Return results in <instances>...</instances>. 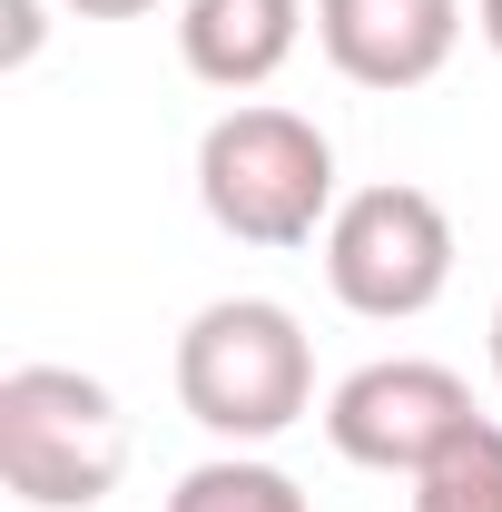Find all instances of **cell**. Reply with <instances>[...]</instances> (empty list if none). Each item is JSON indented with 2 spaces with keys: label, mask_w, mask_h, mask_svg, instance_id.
<instances>
[{
  "label": "cell",
  "mask_w": 502,
  "mask_h": 512,
  "mask_svg": "<svg viewBox=\"0 0 502 512\" xmlns=\"http://www.w3.org/2000/svg\"><path fill=\"white\" fill-rule=\"evenodd\" d=\"M197 207L237 247H315L335 197V138L276 99H247L197 138Z\"/></svg>",
  "instance_id": "1"
},
{
  "label": "cell",
  "mask_w": 502,
  "mask_h": 512,
  "mask_svg": "<svg viewBox=\"0 0 502 512\" xmlns=\"http://www.w3.org/2000/svg\"><path fill=\"white\" fill-rule=\"evenodd\" d=\"M178 404L217 444H276L315 404V345L276 296H217L178 335Z\"/></svg>",
  "instance_id": "2"
},
{
  "label": "cell",
  "mask_w": 502,
  "mask_h": 512,
  "mask_svg": "<svg viewBox=\"0 0 502 512\" xmlns=\"http://www.w3.org/2000/svg\"><path fill=\"white\" fill-rule=\"evenodd\" d=\"M128 473L119 394L79 365H10L0 375V483L30 512H89Z\"/></svg>",
  "instance_id": "3"
},
{
  "label": "cell",
  "mask_w": 502,
  "mask_h": 512,
  "mask_svg": "<svg viewBox=\"0 0 502 512\" xmlns=\"http://www.w3.org/2000/svg\"><path fill=\"white\" fill-rule=\"evenodd\" d=\"M325 286H335L345 316H375V325L424 316L453 286V217H443V197L404 188V178L355 188L325 217Z\"/></svg>",
  "instance_id": "4"
},
{
  "label": "cell",
  "mask_w": 502,
  "mask_h": 512,
  "mask_svg": "<svg viewBox=\"0 0 502 512\" xmlns=\"http://www.w3.org/2000/svg\"><path fill=\"white\" fill-rule=\"evenodd\" d=\"M483 414H473V384L434 365V355H384V365H355V375L325 394V444L365 473H424L463 444Z\"/></svg>",
  "instance_id": "5"
},
{
  "label": "cell",
  "mask_w": 502,
  "mask_h": 512,
  "mask_svg": "<svg viewBox=\"0 0 502 512\" xmlns=\"http://www.w3.org/2000/svg\"><path fill=\"white\" fill-rule=\"evenodd\" d=\"M463 40V0H315V50L355 89H424Z\"/></svg>",
  "instance_id": "6"
},
{
  "label": "cell",
  "mask_w": 502,
  "mask_h": 512,
  "mask_svg": "<svg viewBox=\"0 0 502 512\" xmlns=\"http://www.w3.org/2000/svg\"><path fill=\"white\" fill-rule=\"evenodd\" d=\"M296 40H306V0H188L178 10V60H188V79L227 89V99L266 89L276 69L296 60Z\"/></svg>",
  "instance_id": "7"
},
{
  "label": "cell",
  "mask_w": 502,
  "mask_h": 512,
  "mask_svg": "<svg viewBox=\"0 0 502 512\" xmlns=\"http://www.w3.org/2000/svg\"><path fill=\"white\" fill-rule=\"evenodd\" d=\"M168 512H306V493H296V473H276L256 453H207L197 473H178Z\"/></svg>",
  "instance_id": "8"
},
{
  "label": "cell",
  "mask_w": 502,
  "mask_h": 512,
  "mask_svg": "<svg viewBox=\"0 0 502 512\" xmlns=\"http://www.w3.org/2000/svg\"><path fill=\"white\" fill-rule=\"evenodd\" d=\"M414 512H502V424L483 414L463 444L414 473Z\"/></svg>",
  "instance_id": "9"
},
{
  "label": "cell",
  "mask_w": 502,
  "mask_h": 512,
  "mask_svg": "<svg viewBox=\"0 0 502 512\" xmlns=\"http://www.w3.org/2000/svg\"><path fill=\"white\" fill-rule=\"evenodd\" d=\"M0 20H10V40H0V60L20 69L30 50H40V0H0Z\"/></svg>",
  "instance_id": "10"
},
{
  "label": "cell",
  "mask_w": 502,
  "mask_h": 512,
  "mask_svg": "<svg viewBox=\"0 0 502 512\" xmlns=\"http://www.w3.org/2000/svg\"><path fill=\"white\" fill-rule=\"evenodd\" d=\"M69 20H138V10H158V0H60Z\"/></svg>",
  "instance_id": "11"
},
{
  "label": "cell",
  "mask_w": 502,
  "mask_h": 512,
  "mask_svg": "<svg viewBox=\"0 0 502 512\" xmlns=\"http://www.w3.org/2000/svg\"><path fill=\"white\" fill-rule=\"evenodd\" d=\"M473 20H483V40H493V60H502V0H473Z\"/></svg>",
  "instance_id": "12"
},
{
  "label": "cell",
  "mask_w": 502,
  "mask_h": 512,
  "mask_svg": "<svg viewBox=\"0 0 502 512\" xmlns=\"http://www.w3.org/2000/svg\"><path fill=\"white\" fill-rule=\"evenodd\" d=\"M493 375H502V306H493Z\"/></svg>",
  "instance_id": "13"
}]
</instances>
